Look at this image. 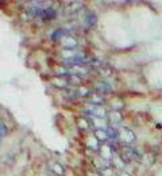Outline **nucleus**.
Masks as SVG:
<instances>
[{"mask_svg": "<svg viewBox=\"0 0 162 176\" xmlns=\"http://www.w3.org/2000/svg\"><path fill=\"white\" fill-rule=\"evenodd\" d=\"M95 23H96V16H95V14H89V15L86 16V27H92Z\"/></svg>", "mask_w": 162, "mask_h": 176, "instance_id": "7ed1b4c3", "label": "nucleus"}, {"mask_svg": "<svg viewBox=\"0 0 162 176\" xmlns=\"http://www.w3.org/2000/svg\"><path fill=\"white\" fill-rule=\"evenodd\" d=\"M69 81L73 83V84H80V77L74 76V75H72L70 77H69Z\"/></svg>", "mask_w": 162, "mask_h": 176, "instance_id": "0eeeda50", "label": "nucleus"}, {"mask_svg": "<svg viewBox=\"0 0 162 176\" xmlns=\"http://www.w3.org/2000/svg\"><path fill=\"white\" fill-rule=\"evenodd\" d=\"M96 137L99 138V140L101 141H108L109 140V135L108 133H107V130H96Z\"/></svg>", "mask_w": 162, "mask_h": 176, "instance_id": "f03ea898", "label": "nucleus"}, {"mask_svg": "<svg viewBox=\"0 0 162 176\" xmlns=\"http://www.w3.org/2000/svg\"><path fill=\"white\" fill-rule=\"evenodd\" d=\"M109 89H111V87H109L107 83H103V84H100L99 87H97V92H99V94H104V92L109 91Z\"/></svg>", "mask_w": 162, "mask_h": 176, "instance_id": "20e7f679", "label": "nucleus"}, {"mask_svg": "<svg viewBox=\"0 0 162 176\" xmlns=\"http://www.w3.org/2000/svg\"><path fill=\"white\" fill-rule=\"evenodd\" d=\"M5 134H7V128H5V125L0 123V141L5 137Z\"/></svg>", "mask_w": 162, "mask_h": 176, "instance_id": "423d86ee", "label": "nucleus"}, {"mask_svg": "<svg viewBox=\"0 0 162 176\" xmlns=\"http://www.w3.org/2000/svg\"><path fill=\"white\" fill-rule=\"evenodd\" d=\"M63 34H65V31H63V30H57L56 33H54L53 35H51V38H53L54 41H57V39H61V38H62Z\"/></svg>", "mask_w": 162, "mask_h": 176, "instance_id": "39448f33", "label": "nucleus"}, {"mask_svg": "<svg viewBox=\"0 0 162 176\" xmlns=\"http://www.w3.org/2000/svg\"><path fill=\"white\" fill-rule=\"evenodd\" d=\"M85 114H91V115H93V117H97V118H104V117H105V111H104L103 108L97 107V106L92 107L91 110H85Z\"/></svg>", "mask_w": 162, "mask_h": 176, "instance_id": "f257e3e1", "label": "nucleus"}]
</instances>
